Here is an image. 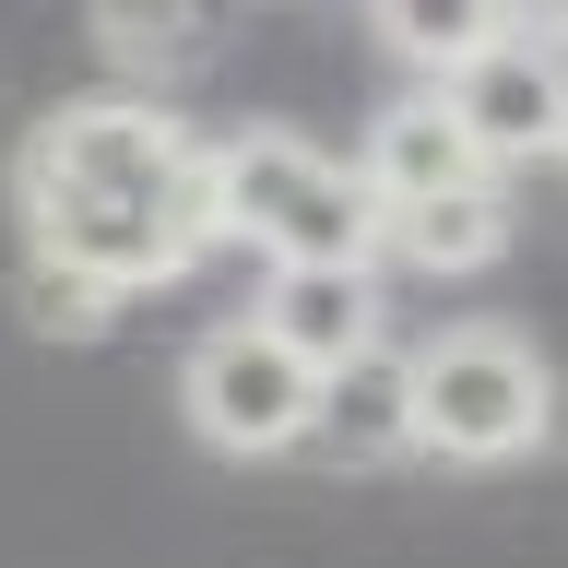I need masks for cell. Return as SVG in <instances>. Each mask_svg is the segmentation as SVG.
Segmentation results:
<instances>
[{
  "mask_svg": "<svg viewBox=\"0 0 568 568\" xmlns=\"http://www.w3.org/2000/svg\"><path fill=\"white\" fill-rule=\"evenodd\" d=\"M12 213H24V261L119 296L202 273L225 225H213V142L166 95H83L48 106L12 154Z\"/></svg>",
  "mask_w": 568,
  "mask_h": 568,
  "instance_id": "1",
  "label": "cell"
},
{
  "mask_svg": "<svg viewBox=\"0 0 568 568\" xmlns=\"http://www.w3.org/2000/svg\"><path fill=\"white\" fill-rule=\"evenodd\" d=\"M213 225L237 248H261L273 273H296V261H379V213H367L355 166L320 154L308 131H284V119H248V131L213 142Z\"/></svg>",
  "mask_w": 568,
  "mask_h": 568,
  "instance_id": "2",
  "label": "cell"
},
{
  "mask_svg": "<svg viewBox=\"0 0 568 568\" xmlns=\"http://www.w3.org/2000/svg\"><path fill=\"white\" fill-rule=\"evenodd\" d=\"M557 438V367L509 320H450L415 344V450L438 462H532Z\"/></svg>",
  "mask_w": 568,
  "mask_h": 568,
  "instance_id": "3",
  "label": "cell"
},
{
  "mask_svg": "<svg viewBox=\"0 0 568 568\" xmlns=\"http://www.w3.org/2000/svg\"><path fill=\"white\" fill-rule=\"evenodd\" d=\"M178 403H190V426H202L213 450L273 462V450L308 438L320 367H308V355H284L261 320H213L202 344H190V367H178Z\"/></svg>",
  "mask_w": 568,
  "mask_h": 568,
  "instance_id": "4",
  "label": "cell"
},
{
  "mask_svg": "<svg viewBox=\"0 0 568 568\" xmlns=\"http://www.w3.org/2000/svg\"><path fill=\"white\" fill-rule=\"evenodd\" d=\"M426 95L462 119L474 166H545L557 131H568V48L532 36V24H509V36H486L462 71H438Z\"/></svg>",
  "mask_w": 568,
  "mask_h": 568,
  "instance_id": "5",
  "label": "cell"
},
{
  "mask_svg": "<svg viewBox=\"0 0 568 568\" xmlns=\"http://www.w3.org/2000/svg\"><path fill=\"white\" fill-rule=\"evenodd\" d=\"M296 450L320 462H355V474H379V462L415 450V344H355L344 367H320V403H308V438Z\"/></svg>",
  "mask_w": 568,
  "mask_h": 568,
  "instance_id": "6",
  "label": "cell"
},
{
  "mask_svg": "<svg viewBox=\"0 0 568 568\" xmlns=\"http://www.w3.org/2000/svg\"><path fill=\"white\" fill-rule=\"evenodd\" d=\"M379 261H296V273L261 284V332H273L284 355H308V367H344L355 344H379Z\"/></svg>",
  "mask_w": 568,
  "mask_h": 568,
  "instance_id": "7",
  "label": "cell"
},
{
  "mask_svg": "<svg viewBox=\"0 0 568 568\" xmlns=\"http://www.w3.org/2000/svg\"><path fill=\"white\" fill-rule=\"evenodd\" d=\"M462 178H497V166H474V142H462V119L438 95L379 106L367 142H355V190H367V213H403V202H426V190H462Z\"/></svg>",
  "mask_w": 568,
  "mask_h": 568,
  "instance_id": "8",
  "label": "cell"
},
{
  "mask_svg": "<svg viewBox=\"0 0 568 568\" xmlns=\"http://www.w3.org/2000/svg\"><path fill=\"white\" fill-rule=\"evenodd\" d=\"M95 48L131 95H178L213 60V0H95Z\"/></svg>",
  "mask_w": 568,
  "mask_h": 568,
  "instance_id": "9",
  "label": "cell"
},
{
  "mask_svg": "<svg viewBox=\"0 0 568 568\" xmlns=\"http://www.w3.org/2000/svg\"><path fill=\"white\" fill-rule=\"evenodd\" d=\"M379 248H403L415 273H486L509 248V190L497 178H462V190H426V202L379 213Z\"/></svg>",
  "mask_w": 568,
  "mask_h": 568,
  "instance_id": "10",
  "label": "cell"
},
{
  "mask_svg": "<svg viewBox=\"0 0 568 568\" xmlns=\"http://www.w3.org/2000/svg\"><path fill=\"white\" fill-rule=\"evenodd\" d=\"M367 24H379V48H390L403 71L438 83V71H462L486 36H509L521 12H509V0H367Z\"/></svg>",
  "mask_w": 568,
  "mask_h": 568,
  "instance_id": "11",
  "label": "cell"
},
{
  "mask_svg": "<svg viewBox=\"0 0 568 568\" xmlns=\"http://www.w3.org/2000/svg\"><path fill=\"white\" fill-rule=\"evenodd\" d=\"M24 320H36V332H60V344H95L119 308H106L95 284H71V273H48V261H24Z\"/></svg>",
  "mask_w": 568,
  "mask_h": 568,
  "instance_id": "12",
  "label": "cell"
},
{
  "mask_svg": "<svg viewBox=\"0 0 568 568\" xmlns=\"http://www.w3.org/2000/svg\"><path fill=\"white\" fill-rule=\"evenodd\" d=\"M509 12H521L532 36H557V48H568V0H509Z\"/></svg>",
  "mask_w": 568,
  "mask_h": 568,
  "instance_id": "13",
  "label": "cell"
},
{
  "mask_svg": "<svg viewBox=\"0 0 568 568\" xmlns=\"http://www.w3.org/2000/svg\"><path fill=\"white\" fill-rule=\"evenodd\" d=\"M557 166H568V131H557Z\"/></svg>",
  "mask_w": 568,
  "mask_h": 568,
  "instance_id": "14",
  "label": "cell"
}]
</instances>
